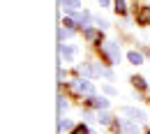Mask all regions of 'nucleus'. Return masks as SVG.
I'll use <instances>...</instances> for the list:
<instances>
[{
	"instance_id": "nucleus-20",
	"label": "nucleus",
	"mask_w": 150,
	"mask_h": 134,
	"mask_svg": "<svg viewBox=\"0 0 150 134\" xmlns=\"http://www.w3.org/2000/svg\"><path fill=\"white\" fill-rule=\"evenodd\" d=\"M74 23H76L74 19H65V21H62V26H65V28H74Z\"/></svg>"
},
{
	"instance_id": "nucleus-17",
	"label": "nucleus",
	"mask_w": 150,
	"mask_h": 134,
	"mask_svg": "<svg viewBox=\"0 0 150 134\" xmlns=\"http://www.w3.org/2000/svg\"><path fill=\"white\" fill-rule=\"evenodd\" d=\"M58 130H60V132H65V130H72V123H67V120H60V123H58Z\"/></svg>"
},
{
	"instance_id": "nucleus-14",
	"label": "nucleus",
	"mask_w": 150,
	"mask_h": 134,
	"mask_svg": "<svg viewBox=\"0 0 150 134\" xmlns=\"http://www.w3.org/2000/svg\"><path fill=\"white\" fill-rule=\"evenodd\" d=\"M86 39H88V42H95V39H102V35L95 33V30H86Z\"/></svg>"
},
{
	"instance_id": "nucleus-11",
	"label": "nucleus",
	"mask_w": 150,
	"mask_h": 134,
	"mask_svg": "<svg viewBox=\"0 0 150 134\" xmlns=\"http://www.w3.org/2000/svg\"><path fill=\"white\" fill-rule=\"evenodd\" d=\"M58 37H60V42L69 39L72 37V28H60V30H58Z\"/></svg>"
},
{
	"instance_id": "nucleus-18",
	"label": "nucleus",
	"mask_w": 150,
	"mask_h": 134,
	"mask_svg": "<svg viewBox=\"0 0 150 134\" xmlns=\"http://www.w3.org/2000/svg\"><path fill=\"white\" fill-rule=\"evenodd\" d=\"M97 120H99V123H104V125H106V123H109V120H111V116H109V113H99V118H97Z\"/></svg>"
},
{
	"instance_id": "nucleus-19",
	"label": "nucleus",
	"mask_w": 150,
	"mask_h": 134,
	"mask_svg": "<svg viewBox=\"0 0 150 134\" xmlns=\"http://www.w3.org/2000/svg\"><path fill=\"white\" fill-rule=\"evenodd\" d=\"M97 26H99V28H106V26H109V21L102 19V16H97Z\"/></svg>"
},
{
	"instance_id": "nucleus-1",
	"label": "nucleus",
	"mask_w": 150,
	"mask_h": 134,
	"mask_svg": "<svg viewBox=\"0 0 150 134\" xmlns=\"http://www.w3.org/2000/svg\"><path fill=\"white\" fill-rule=\"evenodd\" d=\"M76 53H79V49H76L74 44H60V58L65 62H74Z\"/></svg>"
},
{
	"instance_id": "nucleus-5",
	"label": "nucleus",
	"mask_w": 150,
	"mask_h": 134,
	"mask_svg": "<svg viewBox=\"0 0 150 134\" xmlns=\"http://www.w3.org/2000/svg\"><path fill=\"white\" fill-rule=\"evenodd\" d=\"M136 21H139V26H150V7H141L136 14Z\"/></svg>"
},
{
	"instance_id": "nucleus-13",
	"label": "nucleus",
	"mask_w": 150,
	"mask_h": 134,
	"mask_svg": "<svg viewBox=\"0 0 150 134\" xmlns=\"http://www.w3.org/2000/svg\"><path fill=\"white\" fill-rule=\"evenodd\" d=\"M113 9H115L118 14H125V12H127V5H125L122 0H115V7H113Z\"/></svg>"
},
{
	"instance_id": "nucleus-22",
	"label": "nucleus",
	"mask_w": 150,
	"mask_h": 134,
	"mask_svg": "<svg viewBox=\"0 0 150 134\" xmlns=\"http://www.w3.org/2000/svg\"><path fill=\"white\" fill-rule=\"evenodd\" d=\"M109 2H111V0H99V5H102V7H109Z\"/></svg>"
},
{
	"instance_id": "nucleus-10",
	"label": "nucleus",
	"mask_w": 150,
	"mask_h": 134,
	"mask_svg": "<svg viewBox=\"0 0 150 134\" xmlns=\"http://www.w3.org/2000/svg\"><path fill=\"white\" fill-rule=\"evenodd\" d=\"M90 104L97 106V109H106V106H109V99H104V97H93V99H90Z\"/></svg>"
},
{
	"instance_id": "nucleus-12",
	"label": "nucleus",
	"mask_w": 150,
	"mask_h": 134,
	"mask_svg": "<svg viewBox=\"0 0 150 134\" xmlns=\"http://www.w3.org/2000/svg\"><path fill=\"white\" fill-rule=\"evenodd\" d=\"M139 123V120H136ZM136 123H122L120 125V130H125V132H139V125Z\"/></svg>"
},
{
	"instance_id": "nucleus-2",
	"label": "nucleus",
	"mask_w": 150,
	"mask_h": 134,
	"mask_svg": "<svg viewBox=\"0 0 150 134\" xmlns=\"http://www.w3.org/2000/svg\"><path fill=\"white\" fill-rule=\"evenodd\" d=\"M79 69H81V74H86V77H99V74H102V67H97L93 62H86V65H81Z\"/></svg>"
},
{
	"instance_id": "nucleus-15",
	"label": "nucleus",
	"mask_w": 150,
	"mask_h": 134,
	"mask_svg": "<svg viewBox=\"0 0 150 134\" xmlns=\"http://www.w3.org/2000/svg\"><path fill=\"white\" fill-rule=\"evenodd\" d=\"M132 83H134L139 90H143V88H146V81H143L141 77H134V79H132Z\"/></svg>"
},
{
	"instance_id": "nucleus-7",
	"label": "nucleus",
	"mask_w": 150,
	"mask_h": 134,
	"mask_svg": "<svg viewBox=\"0 0 150 134\" xmlns=\"http://www.w3.org/2000/svg\"><path fill=\"white\" fill-rule=\"evenodd\" d=\"M60 7L65 9V12H79V7H81V2L79 0H60Z\"/></svg>"
},
{
	"instance_id": "nucleus-4",
	"label": "nucleus",
	"mask_w": 150,
	"mask_h": 134,
	"mask_svg": "<svg viewBox=\"0 0 150 134\" xmlns=\"http://www.w3.org/2000/svg\"><path fill=\"white\" fill-rule=\"evenodd\" d=\"M76 90H79V93H86V95H95V86L90 81H86V79L76 81Z\"/></svg>"
},
{
	"instance_id": "nucleus-16",
	"label": "nucleus",
	"mask_w": 150,
	"mask_h": 134,
	"mask_svg": "<svg viewBox=\"0 0 150 134\" xmlns=\"http://www.w3.org/2000/svg\"><path fill=\"white\" fill-rule=\"evenodd\" d=\"M67 109V102H65V97H58V113L62 116V111Z\"/></svg>"
},
{
	"instance_id": "nucleus-3",
	"label": "nucleus",
	"mask_w": 150,
	"mask_h": 134,
	"mask_svg": "<svg viewBox=\"0 0 150 134\" xmlns=\"http://www.w3.org/2000/svg\"><path fill=\"white\" fill-rule=\"evenodd\" d=\"M120 113H122V116H129L132 120H139V123L146 118V116H143V111H139V109H132V106H122V109H120Z\"/></svg>"
},
{
	"instance_id": "nucleus-6",
	"label": "nucleus",
	"mask_w": 150,
	"mask_h": 134,
	"mask_svg": "<svg viewBox=\"0 0 150 134\" xmlns=\"http://www.w3.org/2000/svg\"><path fill=\"white\" fill-rule=\"evenodd\" d=\"M104 51H106V53L111 56V60H113V62H118V60H120V49H118V46H115L113 42L104 44Z\"/></svg>"
},
{
	"instance_id": "nucleus-8",
	"label": "nucleus",
	"mask_w": 150,
	"mask_h": 134,
	"mask_svg": "<svg viewBox=\"0 0 150 134\" xmlns=\"http://www.w3.org/2000/svg\"><path fill=\"white\" fill-rule=\"evenodd\" d=\"M76 23H79L81 28H86V26L90 23V14H88V12H76Z\"/></svg>"
},
{
	"instance_id": "nucleus-9",
	"label": "nucleus",
	"mask_w": 150,
	"mask_h": 134,
	"mask_svg": "<svg viewBox=\"0 0 150 134\" xmlns=\"http://www.w3.org/2000/svg\"><path fill=\"white\" fill-rule=\"evenodd\" d=\"M127 60H129L132 65H141V62H143V56H141L139 51H129V53H127Z\"/></svg>"
},
{
	"instance_id": "nucleus-21",
	"label": "nucleus",
	"mask_w": 150,
	"mask_h": 134,
	"mask_svg": "<svg viewBox=\"0 0 150 134\" xmlns=\"http://www.w3.org/2000/svg\"><path fill=\"white\" fill-rule=\"evenodd\" d=\"M104 93H106V95H115V88H113V86H106Z\"/></svg>"
}]
</instances>
